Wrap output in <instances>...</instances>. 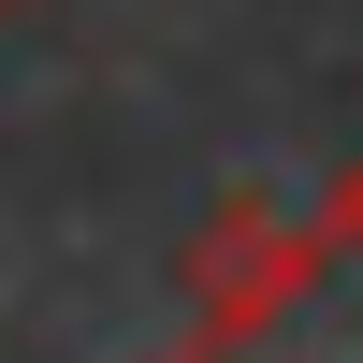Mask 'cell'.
I'll list each match as a JSON object with an SVG mask.
<instances>
[{
    "mask_svg": "<svg viewBox=\"0 0 363 363\" xmlns=\"http://www.w3.org/2000/svg\"><path fill=\"white\" fill-rule=\"evenodd\" d=\"M320 247H335V262H363V160H349V189H335V218H320Z\"/></svg>",
    "mask_w": 363,
    "mask_h": 363,
    "instance_id": "6da1fadb",
    "label": "cell"
},
{
    "mask_svg": "<svg viewBox=\"0 0 363 363\" xmlns=\"http://www.w3.org/2000/svg\"><path fill=\"white\" fill-rule=\"evenodd\" d=\"M0 15H29V0H0Z\"/></svg>",
    "mask_w": 363,
    "mask_h": 363,
    "instance_id": "7a4b0ae2",
    "label": "cell"
}]
</instances>
